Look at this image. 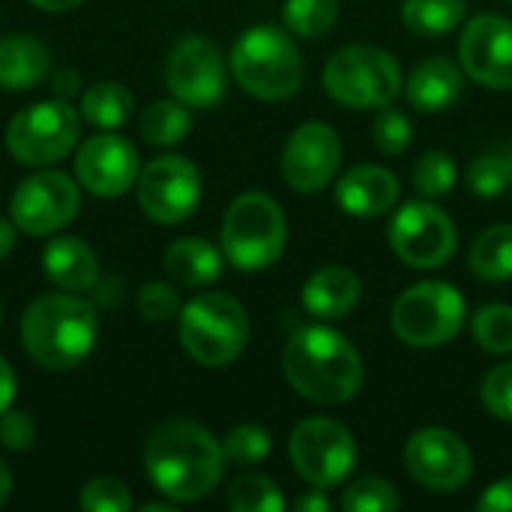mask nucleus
Wrapping results in <instances>:
<instances>
[{
    "instance_id": "nucleus-18",
    "label": "nucleus",
    "mask_w": 512,
    "mask_h": 512,
    "mask_svg": "<svg viewBox=\"0 0 512 512\" xmlns=\"http://www.w3.org/2000/svg\"><path fill=\"white\" fill-rule=\"evenodd\" d=\"M342 165V141L327 123H303L291 132L282 150L285 183L297 192H321Z\"/></svg>"
},
{
    "instance_id": "nucleus-33",
    "label": "nucleus",
    "mask_w": 512,
    "mask_h": 512,
    "mask_svg": "<svg viewBox=\"0 0 512 512\" xmlns=\"http://www.w3.org/2000/svg\"><path fill=\"white\" fill-rule=\"evenodd\" d=\"M222 450H225V459L231 465H240V468H252V465H261L270 450H273V438L264 426L258 423H240L234 426L225 441H222Z\"/></svg>"
},
{
    "instance_id": "nucleus-26",
    "label": "nucleus",
    "mask_w": 512,
    "mask_h": 512,
    "mask_svg": "<svg viewBox=\"0 0 512 512\" xmlns=\"http://www.w3.org/2000/svg\"><path fill=\"white\" fill-rule=\"evenodd\" d=\"M189 129L192 114L180 99H156L138 117V132L153 147H174L189 135Z\"/></svg>"
},
{
    "instance_id": "nucleus-42",
    "label": "nucleus",
    "mask_w": 512,
    "mask_h": 512,
    "mask_svg": "<svg viewBox=\"0 0 512 512\" xmlns=\"http://www.w3.org/2000/svg\"><path fill=\"white\" fill-rule=\"evenodd\" d=\"M81 90V75L75 69H60L51 81V93L54 99H63V102H72Z\"/></svg>"
},
{
    "instance_id": "nucleus-21",
    "label": "nucleus",
    "mask_w": 512,
    "mask_h": 512,
    "mask_svg": "<svg viewBox=\"0 0 512 512\" xmlns=\"http://www.w3.org/2000/svg\"><path fill=\"white\" fill-rule=\"evenodd\" d=\"M42 270L60 291L87 294V291L99 288V258L90 249V243H84L81 237H72V234L54 237L45 246Z\"/></svg>"
},
{
    "instance_id": "nucleus-36",
    "label": "nucleus",
    "mask_w": 512,
    "mask_h": 512,
    "mask_svg": "<svg viewBox=\"0 0 512 512\" xmlns=\"http://www.w3.org/2000/svg\"><path fill=\"white\" fill-rule=\"evenodd\" d=\"M78 504L84 512H129L132 510V492L117 477H93L84 483Z\"/></svg>"
},
{
    "instance_id": "nucleus-35",
    "label": "nucleus",
    "mask_w": 512,
    "mask_h": 512,
    "mask_svg": "<svg viewBox=\"0 0 512 512\" xmlns=\"http://www.w3.org/2000/svg\"><path fill=\"white\" fill-rule=\"evenodd\" d=\"M396 507H399V495L381 477H363V480L351 483L342 495L345 512H390Z\"/></svg>"
},
{
    "instance_id": "nucleus-13",
    "label": "nucleus",
    "mask_w": 512,
    "mask_h": 512,
    "mask_svg": "<svg viewBox=\"0 0 512 512\" xmlns=\"http://www.w3.org/2000/svg\"><path fill=\"white\" fill-rule=\"evenodd\" d=\"M390 246L408 267L435 270L456 255L459 234L441 207L432 201H411L393 216Z\"/></svg>"
},
{
    "instance_id": "nucleus-23",
    "label": "nucleus",
    "mask_w": 512,
    "mask_h": 512,
    "mask_svg": "<svg viewBox=\"0 0 512 512\" xmlns=\"http://www.w3.org/2000/svg\"><path fill=\"white\" fill-rule=\"evenodd\" d=\"M165 273L186 288L213 285L222 276V252L201 237H180L165 249Z\"/></svg>"
},
{
    "instance_id": "nucleus-6",
    "label": "nucleus",
    "mask_w": 512,
    "mask_h": 512,
    "mask_svg": "<svg viewBox=\"0 0 512 512\" xmlns=\"http://www.w3.org/2000/svg\"><path fill=\"white\" fill-rule=\"evenodd\" d=\"M180 345L207 369L228 366L249 345V315L231 294H201L180 309Z\"/></svg>"
},
{
    "instance_id": "nucleus-27",
    "label": "nucleus",
    "mask_w": 512,
    "mask_h": 512,
    "mask_svg": "<svg viewBox=\"0 0 512 512\" xmlns=\"http://www.w3.org/2000/svg\"><path fill=\"white\" fill-rule=\"evenodd\" d=\"M468 15L465 0H405L402 21L417 36H447Z\"/></svg>"
},
{
    "instance_id": "nucleus-1",
    "label": "nucleus",
    "mask_w": 512,
    "mask_h": 512,
    "mask_svg": "<svg viewBox=\"0 0 512 512\" xmlns=\"http://www.w3.org/2000/svg\"><path fill=\"white\" fill-rule=\"evenodd\" d=\"M225 450L201 423L171 417L144 441V468L150 483L174 504L210 498L225 477Z\"/></svg>"
},
{
    "instance_id": "nucleus-45",
    "label": "nucleus",
    "mask_w": 512,
    "mask_h": 512,
    "mask_svg": "<svg viewBox=\"0 0 512 512\" xmlns=\"http://www.w3.org/2000/svg\"><path fill=\"white\" fill-rule=\"evenodd\" d=\"M300 512H330V501L321 495V489H315V492H309V495H303V498H297V504H294Z\"/></svg>"
},
{
    "instance_id": "nucleus-28",
    "label": "nucleus",
    "mask_w": 512,
    "mask_h": 512,
    "mask_svg": "<svg viewBox=\"0 0 512 512\" xmlns=\"http://www.w3.org/2000/svg\"><path fill=\"white\" fill-rule=\"evenodd\" d=\"M471 270L486 282L512 279V225L501 222L477 237L471 246Z\"/></svg>"
},
{
    "instance_id": "nucleus-16",
    "label": "nucleus",
    "mask_w": 512,
    "mask_h": 512,
    "mask_svg": "<svg viewBox=\"0 0 512 512\" xmlns=\"http://www.w3.org/2000/svg\"><path fill=\"white\" fill-rule=\"evenodd\" d=\"M141 162L129 138L114 132L90 135L75 153V180L96 198L126 195L138 180Z\"/></svg>"
},
{
    "instance_id": "nucleus-4",
    "label": "nucleus",
    "mask_w": 512,
    "mask_h": 512,
    "mask_svg": "<svg viewBox=\"0 0 512 512\" xmlns=\"http://www.w3.org/2000/svg\"><path fill=\"white\" fill-rule=\"evenodd\" d=\"M231 72L246 93L267 102H282L291 99L303 84V57L285 30L273 24H255L234 42Z\"/></svg>"
},
{
    "instance_id": "nucleus-38",
    "label": "nucleus",
    "mask_w": 512,
    "mask_h": 512,
    "mask_svg": "<svg viewBox=\"0 0 512 512\" xmlns=\"http://www.w3.org/2000/svg\"><path fill=\"white\" fill-rule=\"evenodd\" d=\"M480 399L486 405V411L504 423H512V363L495 366L483 384H480Z\"/></svg>"
},
{
    "instance_id": "nucleus-34",
    "label": "nucleus",
    "mask_w": 512,
    "mask_h": 512,
    "mask_svg": "<svg viewBox=\"0 0 512 512\" xmlns=\"http://www.w3.org/2000/svg\"><path fill=\"white\" fill-rule=\"evenodd\" d=\"M459 168L447 150H429L414 165V189L423 198H441L456 186Z\"/></svg>"
},
{
    "instance_id": "nucleus-10",
    "label": "nucleus",
    "mask_w": 512,
    "mask_h": 512,
    "mask_svg": "<svg viewBox=\"0 0 512 512\" xmlns=\"http://www.w3.org/2000/svg\"><path fill=\"white\" fill-rule=\"evenodd\" d=\"M288 453L294 471L321 492L342 486L357 465V441L351 429L330 417H309L297 423Z\"/></svg>"
},
{
    "instance_id": "nucleus-5",
    "label": "nucleus",
    "mask_w": 512,
    "mask_h": 512,
    "mask_svg": "<svg viewBox=\"0 0 512 512\" xmlns=\"http://www.w3.org/2000/svg\"><path fill=\"white\" fill-rule=\"evenodd\" d=\"M288 243L282 207L264 192H246L231 201L222 219V255L243 273L276 264Z\"/></svg>"
},
{
    "instance_id": "nucleus-20",
    "label": "nucleus",
    "mask_w": 512,
    "mask_h": 512,
    "mask_svg": "<svg viewBox=\"0 0 512 512\" xmlns=\"http://www.w3.org/2000/svg\"><path fill=\"white\" fill-rule=\"evenodd\" d=\"M462 90H465V69L441 54L426 57L420 66H414V72L405 81L408 102L423 114H438L453 108Z\"/></svg>"
},
{
    "instance_id": "nucleus-24",
    "label": "nucleus",
    "mask_w": 512,
    "mask_h": 512,
    "mask_svg": "<svg viewBox=\"0 0 512 512\" xmlns=\"http://www.w3.org/2000/svg\"><path fill=\"white\" fill-rule=\"evenodd\" d=\"M48 72V48L33 36H3L0 39V87L30 90Z\"/></svg>"
},
{
    "instance_id": "nucleus-22",
    "label": "nucleus",
    "mask_w": 512,
    "mask_h": 512,
    "mask_svg": "<svg viewBox=\"0 0 512 512\" xmlns=\"http://www.w3.org/2000/svg\"><path fill=\"white\" fill-rule=\"evenodd\" d=\"M363 294V282L351 267H324L309 276L303 285V306L321 321L345 318Z\"/></svg>"
},
{
    "instance_id": "nucleus-31",
    "label": "nucleus",
    "mask_w": 512,
    "mask_h": 512,
    "mask_svg": "<svg viewBox=\"0 0 512 512\" xmlns=\"http://www.w3.org/2000/svg\"><path fill=\"white\" fill-rule=\"evenodd\" d=\"M285 24L303 39H318L333 30L339 18V0H285Z\"/></svg>"
},
{
    "instance_id": "nucleus-49",
    "label": "nucleus",
    "mask_w": 512,
    "mask_h": 512,
    "mask_svg": "<svg viewBox=\"0 0 512 512\" xmlns=\"http://www.w3.org/2000/svg\"><path fill=\"white\" fill-rule=\"evenodd\" d=\"M0 324H3V306H0Z\"/></svg>"
},
{
    "instance_id": "nucleus-15",
    "label": "nucleus",
    "mask_w": 512,
    "mask_h": 512,
    "mask_svg": "<svg viewBox=\"0 0 512 512\" xmlns=\"http://www.w3.org/2000/svg\"><path fill=\"white\" fill-rule=\"evenodd\" d=\"M405 468L423 489L453 495L471 480L474 456L456 432L429 426L411 435L405 447Z\"/></svg>"
},
{
    "instance_id": "nucleus-32",
    "label": "nucleus",
    "mask_w": 512,
    "mask_h": 512,
    "mask_svg": "<svg viewBox=\"0 0 512 512\" xmlns=\"http://www.w3.org/2000/svg\"><path fill=\"white\" fill-rule=\"evenodd\" d=\"M474 339L489 354H512V306L489 303L471 321Z\"/></svg>"
},
{
    "instance_id": "nucleus-14",
    "label": "nucleus",
    "mask_w": 512,
    "mask_h": 512,
    "mask_svg": "<svg viewBox=\"0 0 512 512\" xmlns=\"http://www.w3.org/2000/svg\"><path fill=\"white\" fill-rule=\"evenodd\" d=\"M165 84L189 108H213L225 99L222 51L207 36H183L165 60Z\"/></svg>"
},
{
    "instance_id": "nucleus-37",
    "label": "nucleus",
    "mask_w": 512,
    "mask_h": 512,
    "mask_svg": "<svg viewBox=\"0 0 512 512\" xmlns=\"http://www.w3.org/2000/svg\"><path fill=\"white\" fill-rule=\"evenodd\" d=\"M411 120L405 111L387 105V108H378V117L372 123V141L381 153L387 156H402L408 147H411Z\"/></svg>"
},
{
    "instance_id": "nucleus-46",
    "label": "nucleus",
    "mask_w": 512,
    "mask_h": 512,
    "mask_svg": "<svg viewBox=\"0 0 512 512\" xmlns=\"http://www.w3.org/2000/svg\"><path fill=\"white\" fill-rule=\"evenodd\" d=\"M36 9H42V12H69V9H75L78 3H84V0H30Z\"/></svg>"
},
{
    "instance_id": "nucleus-40",
    "label": "nucleus",
    "mask_w": 512,
    "mask_h": 512,
    "mask_svg": "<svg viewBox=\"0 0 512 512\" xmlns=\"http://www.w3.org/2000/svg\"><path fill=\"white\" fill-rule=\"evenodd\" d=\"M36 441V423L27 411L18 408H6L0 414V447L12 450V453H24L30 450Z\"/></svg>"
},
{
    "instance_id": "nucleus-48",
    "label": "nucleus",
    "mask_w": 512,
    "mask_h": 512,
    "mask_svg": "<svg viewBox=\"0 0 512 512\" xmlns=\"http://www.w3.org/2000/svg\"><path fill=\"white\" fill-rule=\"evenodd\" d=\"M141 510L144 512H174V501L168 504V501H156V504H141Z\"/></svg>"
},
{
    "instance_id": "nucleus-30",
    "label": "nucleus",
    "mask_w": 512,
    "mask_h": 512,
    "mask_svg": "<svg viewBox=\"0 0 512 512\" xmlns=\"http://www.w3.org/2000/svg\"><path fill=\"white\" fill-rule=\"evenodd\" d=\"M228 507L234 512H282L285 495L264 474H240L228 486Z\"/></svg>"
},
{
    "instance_id": "nucleus-9",
    "label": "nucleus",
    "mask_w": 512,
    "mask_h": 512,
    "mask_svg": "<svg viewBox=\"0 0 512 512\" xmlns=\"http://www.w3.org/2000/svg\"><path fill=\"white\" fill-rule=\"evenodd\" d=\"M465 297L450 282H417L393 306V330L411 348H441L465 327Z\"/></svg>"
},
{
    "instance_id": "nucleus-47",
    "label": "nucleus",
    "mask_w": 512,
    "mask_h": 512,
    "mask_svg": "<svg viewBox=\"0 0 512 512\" xmlns=\"http://www.w3.org/2000/svg\"><path fill=\"white\" fill-rule=\"evenodd\" d=\"M9 495H12V471H9L6 462L0 459V507L9 501Z\"/></svg>"
},
{
    "instance_id": "nucleus-25",
    "label": "nucleus",
    "mask_w": 512,
    "mask_h": 512,
    "mask_svg": "<svg viewBox=\"0 0 512 512\" xmlns=\"http://www.w3.org/2000/svg\"><path fill=\"white\" fill-rule=\"evenodd\" d=\"M78 114L87 126H93L99 132H114L132 120L135 96L120 81H96L81 93Z\"/></svg>"
},
{
    "instance_id": "nucleus-50",
    "label": "nucleus",
    "mask_w": 512,
    "mask_h": 512,
    "mask_svg": "<svg viewBox=\"0 0 512 512\" xmlns=\"http://www.w3.org/2000/svg\"><path fill=\"white\" fill-rule=\"evenodd\" d=\"M507 3H512V0H507Z\"/></svg>"
},
{
    "instance_id": "nucleus-29",
    "label": "nucleus",
    "mask_w": 512,
    "mask_h": 512,
    "mask_svg": "<svg viewBox=\"0 0 512 512\" xmlns=\"http://www.w3.org/2000/svg\"><path fill=\"white\" fill-rule=\"evenodd\" d=\"M468 186L480 198H498L512 192V144H498L480 153L468 168Z\"/></svg>"
},
{
    "instance_id": "nucleus-44",
    "label": "nucleus",
    "mask_w": 512,
    "mask_h": 512,
    "mask_svg": "<svg viewBox=\"0 0 512 512\" xmlns=\"http://www.w3.org/2000/svg\"><path fill=\"white\" fill-rule=\"evenodd\" d=\"M15 237H18L15 222L0 216V261H6V258H9V252L15 249Z\"/></svg>"
},
{
    "instance_id": "nucleus-43",
    "label": "nucleus",
    "mask_w": 512,
    "mask_h": 512,
    "mask_svg": "<svg viewBox=\"0 0 512 512\" xmlns=\"http://www.w3.org/2000/svg\"><path fill=\"white\" fill-rule=\"evenodd\" d=\"M15 393H18V378H15V369L9 366V360L0 357V414L6 408H12L15 402Z\"/></svg>"
},
{
    "instance_id": "nucleus-11",
    "label": "nucleus",
    "mask_w": 512,
    "mask_h": 512,
    "mask_svg": "<svg viewBox=\"0 0 512 512\" xmlns=\"http://www.w3.org/2000/svg\"><path fill=\"white\" fill-rule=\"evenodd\" d=\"M138 207L156 225H180L186 222L201 201V174L195 162L186 156H156L138 171L135 180Z\"/></svg>"
},
{
    "instance_id": "nucleus-2",
    "label": "nucleus",
    "mask_w": 512,
    "mask_h": 512,
    "mask_svg": "<svg viewBox=\"0 0 512 512\" xmlns=\"http://www.w3.org/2000/svg\"><path fill=\"white\" fill-rule=\"evenodd\" d=\"M288 384L315 405H345L363 387L360 351L333 327H300L282 354Z\"/></svg>"
},
{
    "instance_id": "nucleus-17",
    "label": "nucleus",
    "mask_w": 512,
    "mask_h": 512,
    "mask_svg": "<svg viewBox=\"0 0 512 512\" xmlns=\"http://www.w3.org/2000/svg\"><path fill=\"white\" fill-rule=\"evenodd\" d=\"M459 60L471 81L512 90V18L492 12L471 18L459 39Z\"/></svg>"
},
{
    "instance_id": "nucleus-8",
    "label": "nucleus",
    "mask_w": 512,
    "mask_h": 512,
    "mask_svg": "<svg viewBox=\"0 0 512 512\" xmlns=\"http://www.w3.org/2000/svg\"><path fill=\"white\" fill-rule=\"evenodd\" d=\"M81 114L72 102H33L12 114L6 126V150L15 162L42 168L66 159L81 138Z\"/></svg>"
},
{
    "instance_id": "nucleus-3",
    "label": "nucleus",
    "mask_w": 512,
    "mask_h": 512,
    "mask_svg": "<svg viewBox=\"0 0 512 512\" xmlns=\"http://www.w3.org/2000/svg\"><path fill=\"white\" fill-rule=\"evenodd\" d=\"M99 339L93 303L72 291L36 297L21 318V345L30 360L48 372H69L81 366Z\"/></svg>"
},
{
    "instance_id": "nucleus-39",
    "label": "nucleus",
    "mask_w": 512,
    "mask_h": 512,
    "mask_svg": "<svg viewBox=\"0 0 512 512\" xmlns=\"http://www.w3.org/2000/svg\"><path fill=\"white\" fill-rule=\"evenodd\" d=\"M138 312L150 321V324H165L171 321L174 315H180V294L174 285H165V282H147L141 291H138Z\"/></svg>"
},
{
    "instance_id": "nucleus-19",
    "label": "nucleus",
    "mask_w": 512,
    "mask_h": 512,
    "mask_svg": "<svg viewBox=\"0 0 512 512\" xmlns=\"http://www.w3.org/2000/svg\"><path fill=\"white\" fill-rule=\"evenodd\" d=\"M336 201L351 216H381L399 201V180L381 165H354L336 183Z\"/></svg>"
},
{
    "instance_id": "nucleus-7",
    "label": "nucleus",
    "mask_w": 512,
    "mask_h": 512,
    "mask_svg": "<svg viewBox=\"0 0 512 512\" xmlns=\"http://www.w3.org/2000/svg\"><path fill=\"white\" fill-rule=\"evenodd\" d=\"M324 84L348 108H387L402 90V69L378 45H348L327 60Z\"/></svg>"
},
{
    "instance_id": "nucleus-41",
    "label": "nucleus",
    "mask_w": 512,
    "mask_h": 512,
    "mask_svg": "<svg viewBox=\"0 0 512 512\" xmlns=\"http://www.w3.org/2000/svg\"><path fill=\"white\" fill-rule=\"evenodd\" d=\"M480 512H512V477H504L498 483H492L480 501H477Z\"/></svg>"
},
{
    "instance_id": "nucleus-12",
    "label": "nucleus",
    "mask_w": 512,
    "mask_h": 512,
    "mask_svg": "<svg viewBox=\"0 0 512 512\" xmlns=\"http://www.w3.org/2000/svg\"><path fill=\"white\" fill-rule=\"evenodd\" d=\"M81 210L78 183L63 171H36L24 177L9 201V219L21 234L48 237L63 231Z\"/></svg>"
}]
</instances>
